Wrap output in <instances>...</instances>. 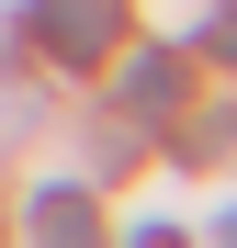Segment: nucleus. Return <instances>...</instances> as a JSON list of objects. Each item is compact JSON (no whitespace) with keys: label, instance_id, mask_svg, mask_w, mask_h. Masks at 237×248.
<instances>
[{"label":"nucleus","instance_id":"obj_2","mask_svg":"<svg viewBox=\"0 0 237 248\" xmlns=\"http://www.w3.org/2000/svg\"><path fill=\"white\" fill-rule=\"evenodd\" d=\"M23 226L46 237V248H91L102 237V203H91V181H46V192L23 203Z\"/></svg>","mask_w":237,"mask_h":248},{"label":"nucleus","instance_id":"obj_1","mask_svg":"<svg viewBox=\"0 0 237 248\" xmlns=\"http://www.w3.org/2000/svg\"><path fill=\"white\" fill-rule=\"evenodd\" d=\"M34 46L57 68H102L125 46V0H34Z\"/></svg>","mask_w":237,"mask_h":248},{"label":"nucleus","instance_id":"obj_4","mask_svg":"<svg viewBox=\"0 0 237 248\" xmlns=\"http://www.w3.org/2000/svg\"><path fill=\"white\" fill-rule=\"evenodd\" d=\"M204 57H226V68H237V0H226V12L204 23Z\"/></svg>","mask_w":237,"mask_h":248},{"label":"nucleus","instance_id":"obj_5","mask_svg":"<svg viewBox=\"0 0 237 248\" xmlns=\"http://www.w3.org/2000/svg\"><path fill=\"white\" fill-rule=\"evenodd\" d=\"M226 237H237V215H226Z\"/></svg>","mask_w":237,"mask_h":248},{"label":"nucleus","instance_id":"obj_3","mask_svg":"<svg viewBox=\"0 0 237 248\" xmlns=\"http://www.w3.org/2000/svg\"><path fill=\"white\" fill-rule=\"evenodd\" d=\"M181 79H192V57H181V46L125 57V113H136V124H170V113H181Z\"/></svg>","mask_w":237,"mask_h":248}]
</instances>
